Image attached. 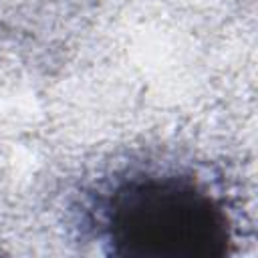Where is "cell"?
<instances>
[{
	"mask_svg": "<svg viewBox=\"0 0 258 258\" xmlns=\"http://www.w3.org/2000/svg\"><path fill=\"white\" fill-rule=\"evenodd\" d=\"M101 234L125 258H222L232 246L224 206L198 181L177 173H141L103 200Z\"/></svg>",
	"mask_w": 258,
	"mask_h": 258,
	"instance_id": "cell-1",
	"label": "cell"
}]
</instances>
